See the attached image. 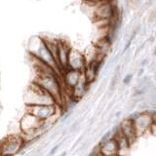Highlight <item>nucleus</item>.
<instances>
[{
    "instance_id": "nucleus-1",
    "label": "nucleus",
    "mask_w": 156,
    "mask_h": 156,
    "mask_svg": "<svg viewBox=\"0 0 156 156\" xmlns=\"http://www.w3.org/2000/svg\"><path fill=\"white\" fill-rule=\"evenodd\" d=\"M29 54L31 56H34L40 60L46 65L53 67L58 73H61L60 68H58V63L55 60V58L52 55L51 51L49 50L47 44L45 42V39L41 37H33L28 46Z\"/></svg>"
},
{
    "instance_id": "nucleus-2",
    "label": "nucleus",
    "mask_w": 156,
    "mask_h": 156,
    "mask_svg": "<svg viewBox=\"0 0 156 156\" xmlns=\"http://www.w3.org/2000/svg\"><path fill=\"white\" fill-rule=\"evenodd\" d=\"M24 101L26 105H58L54 96L34 81L27 87Z\"/></svg>"
},
{
    "instance_id": "nucleus-3",
    "label": "nucleus",
    "mask_w": 156,
    "mask_h": 156,
    "mask_svg": "<svg viewBox=\"0 0 156 156\" xmlns=\"http://www.w3.org/2000/svg\"><path fill=\"white\" fill-rule=\"evenodd\" d=\"M57 73H47V74H36L33 81L48 91L56 99L58 105H60L62 101V87L61 80L58 79Z\"/></svg>"
},
{
    "instance_id": "nucleus-4",
    "label": "nucleus",
    "mask_w": 156,
    "mask_h": 156,
    "mask_svg": "<svg viewBox=\"0 0 156 156\" xmlns=\"http://www.w3.org/2000/svg\"><path fill=\"white\" fill-rule=\"evenodd\" d=\"M58 105H26V112L36 116L41 121L58 114Z\"/></svg>"
},
{
    "instance_id": "nucleus-5",
    "label": "nucleus",
    "mask_w": 156,
    "mask_h": 156,
    "mask_svg": "<svg viewBox=\"0 0 156 156\" xmlns=\"http://www.w3.org/2000/svg\"><path fill=\"white\" fill-rule=\"evenodd\" d=\"M24 141L21 135H11L2 140V155H15L23 147Z\"/></svg>"
},
{
    "instance_id": "nucleus-6",
    "label": "nucleus",
    "mask_w": 156,
    "mask_h": 156,
    "mask_svg": "<svg viewBox=\"0 0 156 156\" xmlns=\"http://www.w3.org/2000/svg\"><path fill=\"white\" fill-rule=\"evenodd\" d=\"M133 120V123L136 129V136L144 135L145 132L150 130L151 125L153 124V117L151 112H140V113H136L134 118H131Z\"/></svg>"
},
{
    "instance_id": "nucleus-7",
    "label": "nucleus",
    "mask_w": 156,
    "mask_h": 156,
    "mask_svg": "<svg viewBox=\"0 0 156 156\" xmlns=\"http://www.w3.org/2000/svg\"><path fill=\"white\" fill-rule=\"evenodd\" d=\"M83 74V71H79L76 69H71L67 68L65 71H62V82L63 86L66 90L69 91L70 97H71V91L74 88L77 83L80 81Z\"/></svg>"
},
{
    "instance_id": "nucleus-8",
    "label": "nucleus",
    "mask_w": 156,
    "mask_h": 156,
    "mask_svg": "<svg viewBox=\"0 0 156 156\" xmlns=\"http://www.w3.org/2000/svg\"><path fill=\"white\" fill-rule=\"evenodd\" d=\"M70 47L62 40H58V55H57V62L61 72L65 71L68 68V58H69Z\"/></svg>"
},
{
    "instance_id": "nucleus-9",
    "label": "nucleus",
    "mask_w": 156,
    "mask_h": 156,
    "mask_svg": "<svg viewBox=\"0 0 156 156\" xmlns=\"http://www.w3.org/2000/svg\"><path fill=\"white\" fill-rule=\"evenodd\" d=\"M87 66V62L84 54H82L74 48L70 49L69 58H68V68L83 71Z\"/></svg>"
},
{
    "instance_id": "nucleus-10",
    "label": "nucleus",
    "mask_w": 156,
    "mask_h": 156,
    "mask_svg": "<svg viewBox=\"0 0 156 156\" xmlns=\"http://www.w3.org/2000/svg\"><path fill=\"white\" fill-rule=\"evenodd\" d=\"M100 151L101 155L105 156H113L119 154V146L116 139L114 136H111L108 139H102L100 144Z\"/></svg>"
},
{
    "instance_id": "nucleus-11",
    "label": "nucleus",
    "mask_w": 156,
    "mask_h": 156,
    "mask_svg": "<svg viewBox=\"0 0 156 156\" xmlns=\"http://www.w3.org/2000/svg\"><path fill=\"white\" fill-rule=\"evenodd\" d=\"M119 130L122 133V135L128 140L130 144L132 143H134V141L136 140V139L138 138V136H136V133L135 126L133 123V120H132L131 118H127V119L122 121L121 125L119 126Z\"/></svg>"
},
{
    "instance_id": "nucleus-12",
    "label": "nucleus",
    "mask_w": 156,
    "mask_h": 156,
    "mask_svg": "<svg viewBox=\"0 0 156 156\" xmlns=\"http://www.w3.org/2000/svg\"><path fill=\"white\" fill-rule=\"evenodd\" d=\"M119 77H120V72H119V67L117 68L116 72L114 73L113 77H112V80L110 82V90L112 91L115 88V86L117 85V82L119 80Z\"/></svg>"
},
{
    "instance_id": "nucleus-13",
    "label": "nucleus",
    "mask_w": 156,
    "mask_h": 156,
    "mask_svg": "<svg viewBox=\"0 0 156 156\" xmlns=\"http://www.w3.org/2000/svg\"><path fill=\"white\" fill-rule=\"evenodd\" d=\"M151 133H152L154 136H156V120L153 121V124L151 125V128H150Z\"/></svg>"
},
{
    "instance_id": "nucleus-14",
    "label": "nucleus",
    "mask_w": 156,
    "mask_h": 156,
    "mask_svg": "<svg viewBox=\"0 0 156 156\" xmlns=\"http://www.w3.org/2000/svg\"><path fill=\"white\" fill-rule=\"evenodd\" d=\"M132 77H133V75L132 74H128L126 76V78H125V80H124V83L125 84H127V83H128L129 81H131V79H132Z\"/></svg>"
},
{
    "instance_id": "nucleus-15",
    "label": "nucleus",
    "mask_w": 156,
    "mask_h": 156,
    "mask_svg": "<svg viewBox=\"0 0 156 156\" xmlns=\"http://www.w3.org/2000/svg\"><path fill=\"white\" fill-rule=\"evenodd\" d=\"M58 146H60V144H58V145H56L55 146V147H54L53 148V150L51 151V152H50V154H54V153H55V151L56 150H58Z\"/></svg>"
},
{
    "instance_id": "nucleus-16",
    "label": "nucleus",
    "mask_w": 156,
    "mask_h": 156,
    "mask_svg": "<svg viewBox=\"0 0 156 156\" xmlns=\"http://www.w3.org/2000/svg\"><path fill=\"white\" fill-rule=\"evenodd\" d=\"M0 155H2V141H0Z\"/></svg>"
}]
</instances>
